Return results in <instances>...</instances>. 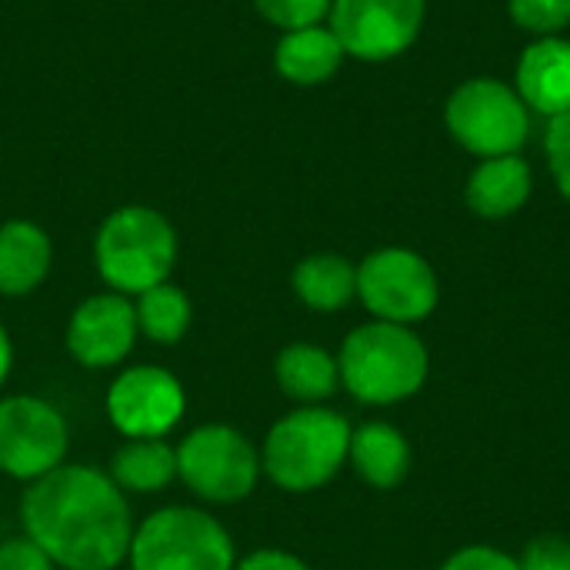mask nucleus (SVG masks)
I'll return each mask as SVG.
<instances>
[{
  "label": "nucleus",
  "instance_id": "nucleus-1",
  "mask_svg": "<svg viewBox=\"0 0 570 570\" xmlns=\"http://www.w3.org/2000/svg\"><path fill=\"white\" fill-rule=\"evenodd\" d=\"M20 524L60 570H114L134 541L124 491L97 468L60 464L23 491Z\"/></svg>",
  "mask_w": 570,
  "mask_h": 570
},
{
  "label": "nucleus",
  "instance_id": "nucleus-2",
  "mask_svg": "<svg viewBox=\"0 0 570 570\" xmlns=\"http://www.w3.org/2000/svg\"><path fill=\"white\" fill-rule=\"evenodd\" d=\"M337 371L341 384L361 404H397L424 387L431 361L411 327L371 321L344 337Z\"/></svg>",
  "mask_w": 570,
  "mask_h": 570
},
{
  "label": "nucleus",
  "instance_id": "nucleus-3",
  "mask_svg": "<svg viewBox=\"0 0 570 570\" xmlns=\"http://www.w3.org/2000/svg\"><path fill=\"white\" fill-rule=\"evenodd\" d=\"M351 431L354 428L337 411L317 404L291 411L271 428L261 451V471L291 494L317 491L344 468Z\"/></svg>",
  "mask_w": 570,
  "mask_h": 570
},
{
  "label": "nucleus",
  "instance_id": "nucleus-4",
  "mask_svg": "<svg viewBox=\"0 0 570 570\" xmlns=\"http://www.w3.org/2000/svg\"><path fill=\"white\" fill-rule=\"evenodd\" d=\"M97 274L117 294H144L164 284L177 261V234L170 220L144 204L117 207L94 240Z\"/></svg>",
  "mask_w": 570,
  "mask_h": 570
},
{
  "label": "nucleus",
  "instance_id": "nucleus-5",
  "mask_svg": "<svg viewBox=\"0 0 570 570\" xmlns=\"http://www.w3.org/2000/svg\"><path fill=\"white\" fill-rule=\"evenodd\" d=\"M134 570H234V541L220 521L197 508L154 511L130 541Z\"/></svg>",
  "mask_w": 570,
  "mask_h": 570
},
{
  "label": "nucleus",
  "instance_id": "nucleus-6",
  "mask_svg": "<svg viewBox=\"0 0 570 570\" xmlns=\"http://www.w3.org/2000/svg\"><path fill=\"white\" fill-rule=\"evenodd\" d=\"M451 137L478 157L518 154L531 134V110L521 94L494 77L464 80L444 107Z\"/></svg>",
  "mask_w": 570,
  "mask_h": 570
},
{
  "label": "nucleus",
  "instance_id": "nucleus-7",
  "mask_svg": "<svg viewBox=\"0 0 570 570\" xmlns=\"http://www.w3.org/2000/svg\"><path fill=\"white\" fill-rule=\"evenodd\" d=\"M177 478L210 504L244 501L261 478V454L227 424H204L177 444Z\"/></svg>",
  "mask_w": 570,
  "mask_h": 570
},
{
  "label": "nucleus",
  "instance_id": "nucleus-8",
  "mask_svg": "<svg viewBox=\"0 0 570 570\" xmlns=\"http://www.w3.org/2000/svg\"><path fill=\"white\" fill-rule=\"evenodd\" d=\"M357 297L374 321L411 327L434 314L441 284L421 254L407 247H381L357 267Z\"/></svg>",
  "mask_w": 570,
  "mask_h": 570
},
{
  "label": "nucleus",
  "instance_id": "nucleus-9",
  "mask_svg": "<svg viewBox=\"0 0 570 570\" xmlns=\"http://www.w3.org/2000/svg\"><path fill=\"white\" fill-rule=\"evenodd\" d=\"M428 0H334L327 27L347 57L391 60L401 57L424 27Z\"/></svg>",
  "mask_w": 570,
  "mask_h": 570
},
{
  "label": "nucleus",
  "instance_id": "nucleus-10",
  "mask_svg": "<svg viewBox=\"0 0 570 570\" xmlns=\"http://www.w3.org/2000/svg\"><path fill=\"white\" fill-rule=\"evenodd\" d=\"M67 454V421L40 397L0 401V471L17 481H40Z\"/></svg>",
  "mask_w": 570,
  "mask_h": 570
},
{
  "label": "nucleus",
  "instance_id": "nucleus-11",
  "mask_svg": "<svg viewBox=\"0 0 570 570\" xmlns=\"http://www.w3.org/2000/svg\"><path fill=\"white\" fill-rule=\"evenodd\" d=\"M184 411H187V394L180 381L154 364L124 371L107 391V417L130 441L164 438L180 424Z\"/></svg>",
  "mask_w": 570,
  "mask_h": 570
},
{
  "label": "nucleus",
  "instance_id": "nucleus-12",
  "mask_svg": "<svg viewBox=\"0 0 570 570\" xmlns=\"http://www.w3.org/2000/svg\"><path fill=\"white\" fill-rule=\"evenodd\" d=\"M137 314L134 304L117 294L87 297L67 324V351L83 367H114L120 364L137 341Z\"/></svg>",
  "mask_w": 570,
  "mask_h": 570
},
{
  "label": "nucleus",
  "instance_id": "nucleus-13",
  "mask_svg": "<svg viewBox=\"0 0 570 570\" xmlns=\"http://www.w3.org/2000/svg\"><path fill=\"white\" fill-rule=\"evenodd\" d=\"M514 90L528 110L544 117H561L570 110V40L538 37L518 60Z\"/></svg>",
  "mask_w": 570,
  "mask_h": 570
},
{
  "label": "nucleus",
  "instance_id": "nucleus-14",
  "mask_svg": "<svg viewBox=\"0 0 570 570\" xmlns=\"http://www.w3.org/2000/svg\"><path fill=\"white\" fill-rule=\"evenodd\" d=\"M531 187H534V177H531L528 160H521L518 154H508V157L481 160L474 174L468 177L464 197L478 217L501 220V217L518 214L528 204Z\"/></svg>",
  "mask_w": 570,
  "mask_h": 570
},
{
  "label": "nucleus",
  "instance_id": "nucleus-15",
  "mask_svg": "<svg viewBox=\"0 0 570 570\" xmlns=\"http://www.w3.org/2000/svg\"><path fill=\"white\" fill-rule=\"evenodd\" d=\"M344 47L334 37L331 27L314 23V27H301V30H287L277 47H274V67L287 83L297 87H317L324 80H331L341 63H344Z\"/></svg>",
  "mask_w": 570,
  "mask_h": 570
},
{
  "label": "nucleus",
  "instance_id": "nucleus-16",
  "mask_svg": "<svg viewBox=\"0 0 570 570\" xmlns=\"http://www.w3.org/2000/svg\"><path fill=\"white\" fill-rule=\"evenodd\" d=\"M53 244L33 220H7L0 227V294L23 297L37 291L50 271Z\"/></svg>",
  "mask_w": 570,
  "mask_h": 570
},
{
  "label": "nucleus",
  "instance_id": "nucleus-17",
  "mask_svg": "<svg viewBox=\"0 0 570 570\" xmlns=\"http://www.w3.org/2000/svg\"><path fill=\"white\" fill-rule=\"evenodd\" d=\"M347 461L354 464L357 478H364L371 488L391 491L411 471V444L394 424L371 421V424H361L357 431H351Z\"/></svg>",
  "mask_w": 570,
  "mask_h": 570
},
{
  "label": "nucleus",
  "instance_id": "nucleus-18",
  "mask_svg": "<svg viewBox=\"0 0 570 570\" xmlns=\"http://www.w3.org/2000/svg\"><path fill=\"white\" fill-rule=\"evenodd\" d=\"M274 374H277L281 391L291 401H301L304 407L317 404V401H327L341 387L337 357H331L317 344H287L277 354Z\"/></svg>",
  "mask_w": 570,
  "mask_h": 570
},
{
  "label": "nucleus",
  "instance_id": "nucleus-19",
  "mask_svg": "<svg viewBox=\"0 0 570 570\" xmlns=\"http://www.w3.org/2000/svg\"><path fill=\"white\" fill-rule=\"evenodd\" d=\"M291 284L311 311L331 314L357 297V267L341 254H311L294 267Z\"/></svg>",
  "mask_w": 570,
  "mask_h": 570
},
{
  "label": "nucleus",
  "instance_id": "nucleus-20",
  "mask_svg": "<svg viewBox=\"0 0 570 570\" xmlns=\"http://www.w3.org/2000/svg\"><path fill=\"white\" fill-rule=\"evenodd\" d=\"M177 478V448L160 438L127 441L110 464V481L124 494H157Z\"/></svg>",
  "mask_w": 570,
  "mask_h": 570
},
{
  "label": "nucleus",
  "instance_id": "nucleus-21",
  "mask_svg": "<svg viewBox=\"0 0 570 570\" xmlns=\"http://www.w3.org/2000/svg\"><path fill=\"white\" fill-rule=\"evenodd\" d=\"M134 314H137V331L144 337H150L154 344H177L190 327V297L177 284L164 281L137 294Z\"/></svg>",
  "mask_w": 570,
  "mask_h": 570
},
{
  "label": "nucleus",
  "instance_id": "nucleus-22",
  "mask_svg": "<svg viewBox=\"0 0 570 570\" xmlns=\"http://www.w3.org/2000/svg\"><path fill=\"white\" fill-rule=\"evenodd\" d=\"M331 3L334 0H254L257 13L284 33L324 23L331 13Z\"/></svg>",
  "mask_w": 570,
  "mask_h": 570
},
{
  "label": "nucleus",
  "instance_id": "nucleus-23",
  "mask_svg": "<svg viewBox=\"0 0 570 570\" xmlns=\"http://www.w3.org/2000/svg\"><path fill=\"white\" fill-rule=\"evenodd\" d=\"M511 17L521 30L554 37L570 23V0H508Z\"/></svg>",
  "mask_w": 570,
  "mask_h": 570
},
{
  "label": "nucleus",
  "instance_id": "nucleus-24",
  "mask_svg": "<svg viewBox=\"0 0 570 570\" xmlns=\"http://www.w3.org/2000/svg\"><path fill=\"white\" fill-rule=\"evenodd\" d=\"M544 150H548V164H551L558 190L570 200V110L548 124Z\"/></svg>",
  "mask_w": 570,
  "mask_h": 570
},
{
  "label": "nucleus",
  "instance_id": "nucleus-25",
  "mask_svg": "<svg viewBox=\"0 0 570 570\" xmlns=\"http://www.w3.org/2000/svg\"><path fill=\"white\" fill-rule=\"evenodd\" d=\"M441 570H521V564L491 544H468V548L454 551Z\"/></svg>",
  "mask_w": 570,
  "mask_h": 570
},
{
  "label": "nucleus",
  "instance_id": "nucleus-26",
  "mask_svg": "<svg viewBox=\"0 0 570 570\" xmlns=\"http://www.w3.org/2000/svg\"><path fill=\"white\" fill-rule=\"evenodd\" d=\"M521 570H570V541L564 538H538L524 548V558L518 561Z\"/></svg>",
  "mask_w": 570,
  "mask_h": 570
},
{
  "label": "nucleus",
  "instance_id": "nucleus-27",
  "mask_svg": "<svg viewBox=\"0 0 570 570\" xmlns=\"http://www.w3.org/2000/svg\"><path fill=\"white\" fill-rule=\"evenodd\" d=\"M0 570H53V561L30 538H10L0 544Z\"/></svg>",
  "mask_w": 570,
  "mask_h": 570
},
{
  "label": "nucleus",
  "instance_id": "nucleus-28",
  "mask_svg": "<svg viewBox=\"0 0 570 570\" xmlns=\"http://www.w3.org/2000/svg\"><path fill=\"white\" fill-rule=\"evenodd\" d=\"M234 570H311L301 558H294V554H287V551H274V548H267V551H254V554H247L240 564Z\"/></svg>",
  "mask_w": 570,
  "mask_h": 570
},
{
  "label": "nucleus",
  "instance_id": "nucleus-29",
  "mask_svg": "<svg viewBox=\"0 0 570 570\" xmlns=\"http://www.w3.org/2000/svg\"><path fill=\"white\" fill-rule=\"evenodd\" d=\"M10 364H13V347H10V337H7V331H3V324H0V384H3L7 374H10Z\"/></svg>",
  "mask_w": 570,
  "mask_h": 570
}]
</instances>
